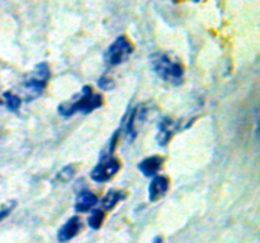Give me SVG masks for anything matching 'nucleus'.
<instances>
[{
  "label": "nucleus",
  "instance_id": "12",
  "mask_svg": "<svg viewBox=\"0 0 260 243\" xmlns=\"http://www.w3.org/2000/svg\"><path fill=\"white\" fill-rule=\"evenodd\" d=\"M75 174H76V167L74 166V165H68V166H65L63 169H61L60 171L57 172V175H56V180H57L58 182H61V184H66V182L73 180V177L75 176Z\"/></svg>",
  "mask_w": 260,
  "mask_h": 243
},
{
  "label": "nucleus",
  "instance_id": "8",
  "mask_svg": "<svg viewBox=\"0 0 260 243\" xmlns=\"http://www.w3.org/2000/svg\"><path fill=\"white\" fill-rule=\"evenodd\" d=\"M98 202V196L89 190H84L76 196L75 210L79 213H84L90 210Z\"/></svg>",
  "mask_w": 260,
  "mask_h": 243
},
{
  "label": "nucleus",
  "instance_id": "9",
  "mask_svg": "<svg viewBox=\"0 0 260 243\" xmlns=\"http://www.w3.org/2000/svg\"><path fill=\"white\" fill-rule=\"evenodd\" d=\"M164 158L160 156H150L147 158L142 159L139 164V170L145 175V176H152L157 174L159 170L161 169Z\"/></svg>",
  "mask_w": 260,
  "mask_h": 243
},
{
  "label": "nucleus",
  "instance_id": "10",
  "mask_svg": "<svg viewBox=\"0 0 260 243\" xmlns=\"http://www.w3.org/2000/svg\"><path fill=\"white\" fill-rule=\"evenodd\" d=\"M173 122L170 119H164L159 123V134H157V143L160 146H165L172 138L173 134Z\"/></svg>",
  "mask_w": 260,
  "mask_h": 243
},
{
  "label": "nucleus",
  "instance_id": "17",
  "mask_svg": "<svg viewBox=\"0 0 260 243\" xmlns=\"http://www.w3.org/2000/svg\"><path fill=\"white\" fill-rule=\"evenodd\" d=\"M152 243H161V238L156 237V238H155V240H154V242H152Z\"/></svg>",
  "mask_w": 260,
  "mask_h": 243
},
{
  "label": "nucleus",
  "instance_id": "6",
  "mask_svg": "<svg viewBox=\"0 0 260 243\" xmlns=\"http://www.w3.org/2000/svg\"><path fill=\"white\" fill-rule=\"evenodd\" d=\"M168 189H169V180H168V177H154L149 185V200L150 201H156L160 197L164 196Z\"/></svg>",
  "mask_w": 260,
  "mask_h": 243
},
{
  "label": "nucleus",
  "instance_id": "18",
  "mask_svg": "<svg viewBox=\"0 0 260 243\" xmlns=\"http://www.w3.org/2000/svg\"><path fill=\"white\" fill-rule=\"evenodd\" d=\"M193 2H200V0H193Z\"/></svg>",
  "mask_w": 260,
  "mask_h": 243
},
{
  "label": "nucleus",
  "instance_id": "15",
  "mask_svg": "<svg viewBox=\"0 0 260 243\" xmlns=\"http://www.w3.org/2000/svg\"><path fill=\"white\" fill-rule=\"evenodd\" d=\"M98 86L103 90H112L114 88V81L109 78L108 76H102L98 80Z\"/></svg>",
  "mask_w": 260,
  "mask_h": 243
},
{
  "label": "nucleus",
  "instance_id": "4",
  "mask_svg": "<svg viewBox=\"0 0 260 243\" xmlns=\"http://www.w3.org/2000/svg\"><path fill=\"white\" fill-rule=\"evenodd\" d=\"M132 51H134V47L131 42L124 35H121L116 38V40L109 46L104 58H106V62L111 66L121 65L131 56Z\"/></svg>",
  "mask_w": 260,
  "mask_h": 243
},
{
  "label": "nucleus",
  "instance_id": "13",
  "mask_svg": "<svg viewBox=\"0 0 260 243\" xmlns=\"http://www.w3.org/2000/svg\"><path fill=\"white\" fill-rule=\"evenodd\" d=\"M104 218H106V214H104L103 210H101V209L93 210L90 214V217H89V219H88L89 227L93 228V229H98V228H101Z\"/></svg>",
  "mask_w": 260,
  "mask_h": 243
},
{
  "label": "nucleus",
  "instance_id": "3",
  "mask_svg": "<svg viewBox=\"0 0 260 243\" xmlns=\"http://www.w3.org/2000/svg\"><path fill=\"white\" fill-rule=\"evenodd\" d=\"M48 77H50V68L46 62H41L36 66L35 71L27 76L24 81H23V88L28 90L29 95V100L37 98L46 88Z\"/></svg>",
  "mask_w": 260,
  "mask_h": 243
},
{
  "label": "nucleus",
  "instance_id": "14",
  "mask_svg": "<svg viewBox=\"0 0 260 243\" xmlns=\"http://www.w3.org/2000/svg\"><path fill=\"white\" fill-rule=\"evenodd\" d=\"M4 96H5V100H7V108L9 109V110L15 111L20 108L22 100H20L19 96L14 95V94L12 93H5Z\"/></svg>",
  "mask_w": 260,
  "mask_h": 243
},
{
  "label": "nucleus",
  "instance_id": "1",
  "mask_svg": "<svg viewBox=\"0 0 260 243\" xmlns=\"http://www.w3.org/2000/svg\"><path fill=\"white\" fill-rule=\"evenodd\" d=\"M151 66L156 75L167 83L179 85L183 80L184 70L178 61L172 60L165 53H155L151 56Z\"/></svg>",
  "mask_w": 260,
  "mask_h": 243
},
{
  "label": "nucleus",
  "instance_id": "11",
  "mask_svg": "<svg viewBox=\"0 0 260 243\" xmlns=\"http://www.w3.org/2000/svg\"><path fill=\"white\" fill-rule=\"evenodd\" d=\"M124 197H126V194H124L123 191H114V190H112V191H109L108 194L103 197L102 205H103L104 209L111 210L113 209L122 199H124Z\"/></svg>",
  "mask_w": 260,
  "mask_h": 243
},
{
  "label": "nucleus",
  "instance_id": "7",
  "mask_svg": "<svg viewBox=\"0 0 260 243\" xmlns=\"http://www.w3.org/2000/svg\"><path fill=\"white\" fill-rule=\"evenodd\" d=\"M81 228V222L78 217H71L65 224L61 227V229L57 233V239L60 242H68V240L73 239L76 234L79 233Z\"/></svg>",
  "mask_w": 260,
  "mask_h": 243
},
{
  "label": "nucleus",
  "instance_id": "5",
  "mask_svg": "<svg viewBox=\"0 0 260 243\" xmlns=\"http://www.w3.org/2000/svg\"><path fill=\"white\" fill-rule=\"evenodd\" d=\"M121 164L119 159L116 157L107 156L106 158L102 159L90 172V177L95 182H106L111 180L114 175L118 172Z\"/></svg>",
  "mask_w": 260,
  "mask_h": 243
},
{
  "label": "nucleus",
  "instance_id": "16",
  "mask_svg": "<svg viewBox=\"0 0 260 243\" xmlns=\"http://www.w3.org/2000/svg\"><path fill=\"white\" fill-rule=\"evenodd\" d=\"M9 212H10V209H4V210H2V212H0V222H2V220L4 219V218L7 217L8 214H9Z\"/></svg>",
  "mask_w": 260,
  "mask_h": 243
},
{
  "label": "nucleus",
  "instance_id": "2",
  "mask_svg": "<svg viewBox=\"0 0 260 243\" xmlns=\"http://www.w3.org/2000/svg\"><path fill=\"white\" fill-rule=\"evenodd\" d=\"M103 104V98L101 94L93 93V89L90 86H85L83 89V94L80 98L71 103H63L58 106V113L63 116H70L73 114L81 111V113L86 114L93 111L94 109L101 108Z\"/></svg>",
  "mask_w": 260,
  "mask_h": 243
}]
</instances>
